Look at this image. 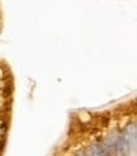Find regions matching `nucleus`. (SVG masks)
Segmentation results:
<instances>
[{"mask_svg": "<svg viewBox=\"0 0 137 156\" xmlns=\"http://www.w3.org/2000/svg\"><path fill=\"white\" fill-rule=\"evenodd\" d=\"M114 150H116L118 156H127V144H126V138L123 133L117 136V141L114 145Z\"/></svg>", "mask_w": 137, "mask_h": 156, "instance_id": "obj_2", "label": "nucleus"}, {"mask_svg": "<svg viewBox=\"0 0 137 156\" xmlns=\"http://www.w3.org/2000/svg\"><path fill=\"white\" fill-rule=\"evenodd\" d=\"M126 144H127V156H136L137 150V132H136V124L132 123L127 126L125 133Z\"/></svg>", "mask_w": 137, "mask_h": 156, "instance_id": "obj_1", "label": "nucleus"}]
</instances>
